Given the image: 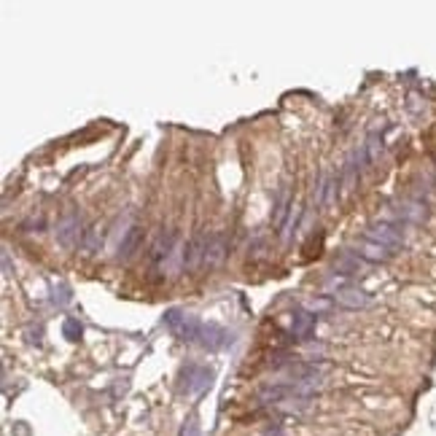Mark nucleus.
Here are the masks:
<instances>
[{"mask_svg":"<svg viewBox=\"0 0 436 436\" xmlns=\"http://www.w3.org/2000/svg\"><path fill=\"white\" fill-rule=\"evenodd\" d=\"M162 323L170 329V332L183 339V342H197L199 339V332H202V321L197 315H189L178 307H170L167 313L162 315Z\"/></svg>","mask_w":436,"mask_h":436,"instance_id":"1","label":"nucleus"},{"mask_svg":"<svg viewBox=\"0 0 436 436\" xmlns=\"http://www.w3.org/2000/svg\"><path fill=\"white\" fill-rule=\"evenodd\" d=\"M364 237L372 240V243L385 245V248H391V251L402 248V243H404L402 224H396V221H377V224H372V227L367 229Z\"/></svg>","mask_w":436,"mask_h":436,"instance_id":"2","label":"nucleus"},{"mask_svg":"<svg viewBox=\"0 0 436 436\" xmlns=\"http://www.w3.org/2000/svg\"><path fill=\"white\" fill-rule=\"evenodd\" d=\"M332 302L334 304H342L348 310H364L372 304V294H367L364 288L358 286H350V283H342L332 291Z\"/></svg>","mask_w":436,"mask_h":436,"instance_id":"3","label":"nucleus"},{"mask_svg":"<svg viewBox=\"0 0 436 436\" xmlns=\"http://www.w3.org/2000/svg\"><path fill=\"white\" fill-rule=\"evenodd\" d=\"M57 240H59V245H65V248L78 245V240H81V216H78L76 210L68 213V216L57 224Z\"/></svg>","mask_w":436,"mask_h":436,"instance_id":"4","label":"nucleus"},{"mask_svg":"<svg viewBox=\"0 0 436 436\" xmlns=\"http://www.w3.org/2000/svg\"><path fill=\"white\" fill-rule=\"evenodd\" d=\"M213 383V372L208 367H186L183 369V391L186 393H202Z\"/></svg>","mask_w":436,"mask_h":436,"instance_id":"5","label":"nucleus"},{"mask_svg":"<svg viewBox=\"0 0 436 436\" xmlns=\"http://www.w3.org/2000/svg\"><path fill=\"white\" fill-rule=\"evenodd\" d=\"M315 323H318V315L310 310H294L291 315V334L297 339H310L315 332Z\"/></svg>","mask_w":436,"mask_h":436,"instance_id":"6","label":"nucleus"},{"mask_svg":"<svg viewBox=\"0 0 436 436\" xmlns=\"http://www.w3.org/2000/svg\"><path fill=\"white\" fill-rule=\"evenodd\" d=\"M229 342V334L218 326V323H202V332H199V339H197V345H202V348L208 350H218L224 348Z\"/></svg>","mask_w":436,"mask_h":436,"instance_id":"7","label":"nucleus"},{"mask_svg":"<svg viewBox=\"0 0 436 436\" xmlns=\"http://www.w3.org/2000/svg\"><path fill=\"white\" fill-rule=\"evenodd\" d=\"M205 248H208V237L197 234L194 240H189L186 251H183V267L186 269H197L199 264H205Z\"/></svg>","mask_w":436,"mask_h":436,"instance_id":"8","label":"nucleus"},{"mask_svg":"<svg viewBox=\"0 0 436 436\" xmlns=\"http://www.w3.org/2000/svg\"><path fill=\"white\" fill-rule=\"evenodd\" d=\"M227 234H210L208 248H205V264L208 267H218V264L227 259Z\"/></svg>","mask_w":436,"mask_h":436,"instance_id":"9","label":"nucleus"},{"mask_svg":"<svg viewBox=\"0 0 436 436\" xmlns=\"http://www.w3.org/2000/svg\"><path fill=\"white\" fill-rule=\"evenodd\" d=\"M140 243H143V227H129L127 234L122 237V245H119V259L129 262L135 256V251L140 248Z\"/></svg>","mask_w":436,"mask_h":436,"instance_id":"10","label":"nucleus"},{"mask_svg":"<svg viewBox=\"0 0 436 436\" xmlns=\"http://www.w3.org/2000/svg\"><path fill=\"white\" fill-rule=\"evenodd\" d=\"M356 253H358L361 259H367V262H388V259L393 256L391 248H385V245H380V243H372V240H367V237H364V243L358 245Z\"/></svg>","mask_w":436,"mask_h":436,"instance_id":"11","label":"nucleus"},{"mask_svg":"<svg viewBox=\"0 0 436 436\" xmlns=\"http://www.w3.org/2000/svg\"><path fill=\"white\" fill-rule=\"evenodd\" d=\"M173 243H175V232H162V234L157 237V243H154V248H151L154 262L167 259V256H170V251H173Z\"/></svg>","mask_w":436,"mask_h":436,"instance_id":"12","label":"nucleus"},{"mask_svg":"<svg viewBox=\"0 0 436 436\" xmlns=\"http://www.w3.org/2000/svg\"><path fill=\"white\" fill-rule=\"evenodd\" d=\"M291 213V199H288V192H283L278 197V205H275V213H272V221L275 227H283L286 224V216Z\"/></svg>","mask_w":436,"mask_h":436,"instance_id":"13","label":"nucleus"},{"mask_svg":"<svg viewBox=\"0 0 436 436\" xmlns=\"http://www.w3.org/2000/svg\"><path fill=\"white\" fill-rule=\"evenodd\" d=\"M62 334L68 337L70 342H78V339H81V334H84V326H81L76 318H68V321L62 323Z\"/></svg>","mask_w":436,"mask_h":436,"instance_id":"14","label":"nucleus"},{"mask_svg":"<svg viewBox=\"0 0 436 436\" xmlns=\"http://www.w3.org/2000/svg\"><path fill=\"white\" fill-rule=\"evenodd\" d=\"M52 291H54L52 299L57 302V304H68V302H70V288H68V286H54Z\"/></svg>","mask_w":436,"mask_h":436,"instance_id":"15","label":"nucleus"},{"mask_svg":"<svg viewBox=\"0 0 436 436\" xmlns=\"http://www.w3.org/2000/svg\"><path fill=\"white\" fill-rule=\"evenodd\" d=\"M181 436H199V423H197V420H189V423H186V426H183V434Z\"/></svg>","mask_w":436,"mask_h":436,"instance_id":"16","label":"nucleus"}]
</instances>
